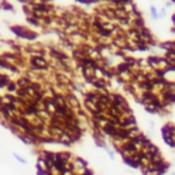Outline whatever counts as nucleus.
I'll use <instances>...</instances> for the list:
<instances>
[{"label": "nucleus", "instance_id": "obj_1", "mask_svg": "<svg viewBox=\"0 0 175 175\" xmlns=\"http://www.w3.org/2000/svg\"><path fill=\"white\" fill-rule=\"evenodd\" d=\"M13 156H14V157L17 158V161H19V162H22V163H24V164L26 163V161H25V159H23L22 157H19V156H18L17 153H13Z\"/></svg>", "mask_w": 175, "mask_h": 175}, {"label": "nucleus", "instance_id": "obj_3", "mask_svg": "<svg viewBox=\"0 0 175 175\" xmlns=\"http://www.w3.org/2000/svg\"><path fill=\"white\" fill-rule=\"evenodd\" d=\"M174 175H175V174H174Z\"/></svg>", "mask_w": 175, "mask_h": 175}, {"label": "nucleus", "instance_id": "obj_2", "mask_svg": "<svg viewBox=\"0 0 175 175\" xmlns=\"http://www.w3.org/2000/svg\"><path fill=\"white\" fill-rule=\"evenodd\" d=\"M151 12L153 13V17H157V12H156V10L153 7H151Z\"/></svg>", "mask_w": 175, "mask_h": 175}]
</instances>
